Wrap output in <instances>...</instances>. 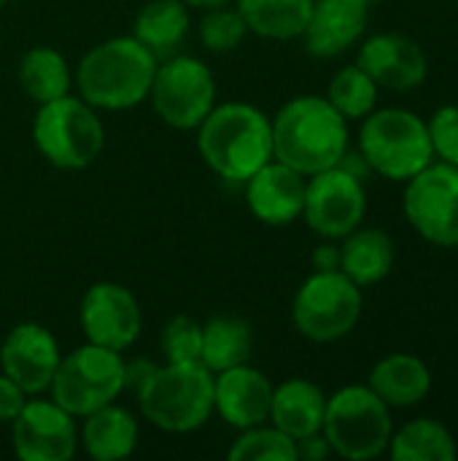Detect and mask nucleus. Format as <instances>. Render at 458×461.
<instances>
[{
    "instance_id": "28",
    "label": "nucleus",
    "mask_w": 458,
    "mask_h": 461,
    "mask_svg": "<svg viewBox=\"0 0 458 461\" xmlns=\"http://www.w3.org/2000/svg\"><path fill=\"white\" fill-rule=\"evenodd\" d=\"M389 456L394 461H456L454 432L437 419H413L391 432Z\"/></svg>"
},
{
    "instance_id": "6",
    "label": "nucleus",
    "mask_w": 458,
    "mask_h": 461,
    "mask_svg": "<svg viewBox=\"0 0 458 461\" xmlns=\"http://www.w3.org/2000/svg\"><path fill=\"white\" fill-rule=\"evenodd\" d=\"M32 143L49 165L59 170H86L103 154L105 127L97 108L78 95H65L38 105Z\"/></svg>"
},
{
    "instance_id": "25",
    "label": "nucleus",
    "mask_w": 458,
    "mask_h": 461,
    "mask_svg": "<svg viewBox=\"0 0 458 461\" xmlns=\"http://www.w3.org/2000/svg\"><path fill=\"white\" fill-rule=\"evenodd\" d=\"M248 32L267 41L302 38L313 0H235Z\"/></svg>"
},
{
    "instance_id": "26",
    "label": "nucleus",
    "mask_w": 458,
    "mask_h": 461,
    "mask_svg": "<svg viewBox=\"0 0 458 461\" xmlns=\"http://www.w3.org/2000/svg\"><path fill=\"white\" fill-rule=\"evenodd\" d=\"M19 86L22 92L40 103L57 100L70 95L73 89V68L65 59L62 51H57L54 46H32L24 51V57L19 59Z\"/></svg>"
},
{
    "instance_id": "40",
    "label": "nucleus",
    "mask_w": 458,
    "mask_h": 461,
    "mask_svg": "<svg viewBox=\"0 0 458 461\" xmlns=\"http://www.w3.org/2000/svg\"><path fill=\"white\" fill-rule=\"evenodd\" d=\"M456 5H458V0H456Z\"/></svg>"
},
{
    "instance_id": "4",
    "label": "nucleus",
    "mask_w": 458,
    "mask_h": 461,
    "mask_svg": "<svg viewBox=\"0 0 458 461\" xmlns=\"http://www.w3.org/2000/svg\"><path fill=\"white\" fill-rule=\"evenodd\" d=\"M135 397L148 424L170 435H189L213 419V373L202 362L154 365Z\"/></svg>"
},
{
    "instance_id": "24",
    "label": "nucleus",
    "mask_w": 458,
    "mask_h": 461,
    "mask_svg": "<svg viewBox=\"0 0 458 461\" xmlns=\"http://www.w3.org/2000/svg\"><path fill=\"white\" fill-rule=\"evenodd\" d=\"M192 30V8L184 0H148L132 22V38L157 59L178 54Z\"/></svg>"
},
{
    "instance_id": "19",
    "label": "nucleus",
    "mask_w": 458,
    "mask_h": 461,
    "mask_svg": "<svg viewBox=\"0 0 458 461\" xmlns=\"http://www.w3.org/2000/svg\"><path fill=\"white\" fill-rule=\"evenodd\" d=\"M370 5L364 0H313L302 41L310 57L332 59L348 51L367 30Z\"/></svg>"
},
{
    "instance_id": "23",
    "label": "nucleus",
    "mask_w": 458,
    "mask_h": 461,
    "mask_svg": "<svg viewBox=\"0 0 458 461\" xmlns=\"http://www.w3.org/2000/svg\"><path fill=\"white\" fill-rule=\"evenodd\" d=\"M397 262V246L386 230L378 227H356L346 238H340V270L359 286L381 284Z\"/></svg>"
},
{
    "instance_id": "15",
    "label": "nucleus",
    "mask_w": 458,
    "mask_h": 461,
    "mask_svg": "<svg viewBox=\"0 0 458 461\" xmlns=\"http://www.w3.org/2000/svg\"><path fill=\"white\" fill-rule=\"evenodd\" d=\"M62 362L59 340L38 321H22L0 343V373L13 378L30 397L46 394Z\"/></svg>"
},
{
    "instance_id": "16",
    "label": "nucleus",
    "mask_w": 458,
    "mask_h": 461,
    "mask_svg": "<svg viewBox=\"0 0 458 461\" xmlns=\"http://www.w3.org/2000/svg\"><path fill=\"white\" fill-rule=\"evenodd\" d=\"M273 384L254 365L243 362L213 373V416L232 429H248L270 421Z\"/></svg>"
},
{
    "instance_id": "9",
    "label": "nucleus",
    "mask_w": 458,
    "mask_h": 461,
    "mask_svg": "<svg viewBox=\"0 0 458 461\" xmlns=\"http://www.w3.org/2000/svg\"><path fill=\"white\" fill-rule=\"evenodd\" d=\"M362 308V289L343 270H313L292 300V321L310 343H337L354 332Z\"/></svg>"
},
{
    "instance_id": "37",
    "label": "nucleus",
    "mask_w": 458,
    "mask_h": 461,
    "mask_svg": "<svg viewBox=\"0 0 458 461\" xmlns=\"http://www.w3.org/2000/svg\"><path fill=\"white\" fill-rule=\"evenodd\" d=\"M189 8H197V11H208V8H219V5H229L232 0H184Z\"/></svg>"
},
{
    "instance_id": "14",
    "label": "nucleus",
    "mask_w": 458,
    "mask_h": 461,
    "mask_svg": "<svg viewBox=\"0 0 458 461\" xmlns=\"http://www.w3.org/2000/svg\"><path fill=\"white\" fill-rule=\"evenodd\" d=\"M11 446L22 461H70L78 451V424L51 397H27L8 424Z\"/></svg>"
},
{
    "instance_id": "3",
    "label": "nucleus",
    "mask_w": 458,
    "mask_h": 461,
    "mask_svg": "<svg viewBox=\"0 0 458 461\" xmlns=\"http://www.w3.org/2000/svg\"><path fill=\"white\" fill-rule=\"evenodd\" d=\"M157 57L132 35L92 46L73 70L78 97L97 111H130L148 100Z\"/></svg>"
},
{
    "instance_id": "17",
    "label": "nucleus",
    "mask_w": 458,
    "mask_h": 461,
    "mask_svg": "<svg viewBox=\"0 0 458 461\" xmlns=\"http://www.w3.org/2000/svg\"><path fill=\"white\" fill-rule=\"evenodd\" d=\"M356 65L375 78L381 89L408 92L424 84L429 73V59L424 49L400 32H375L370 35L356 54Z\"/></svg>"
},
{
    "instance_id": "36",
    "label": "nucleus",
    "mask_w": 458,
    "mask_h": 461,
    "mask_svg": "<svg viewBox=\"0 0 458 461\" xmlns=\"http://www.w3.org/2000/svg\"><path fill=\"white\" fill-rule=\"evenodd\" d=\"M310 265L313 270H340V246L335 240H324L310 254Z\"/></svg>"
},
{
    "instance_id": "12",
    "label": "nucleus",
    "mask_w": 458,
    "mask_h": 461,
    "mask_svg": "<svg viewBox=\"0 0 458 461\" xmlns=\"http://www.w3.org/2000/svg\"><path fill=\"white\" fill-rule=\"evenodd\" d=\"M367 189L359 176L343 165L308 176L305 181V224L324 240H340L364 224Z\"/></svg>"
},
{
    "instance_id": "22",
    "label": "nucleus",
    "mask_w": 458,
    "mask_h": 461,
    "mask_svg": "<svg viewBox=\"0 0 458 461\" xmlns=\"http://www.w3.org/2000/svg\"><path fill=\"white\" fill-rule=\"evenodd\" d=\"M367 386L389 408H416L432 392V370L416 354H389L370 370Z\"/></svg>"
},
{
    "instance_id": "35",
    "label": "nucleus",
    "mask_w": 458,
    "mask_h": 461,
    "mask_svg": "<svg viewBox=\"0 0 458 461\" xmlns=\"http://www.w3.org/2000/svg\"><path fill=\"white\" fill-rule=\"evenodd\" d=\"M329 456H335V454H332V446L327 443L324 432H316V435H308V438L297 440V459L324 461Z\"/></svg>"
},
{
    "instance_id": "7",
    "label": "nucleus",
    "mask_w": 458,
    "mask_h": 461,
    "mask_svg": "<svg viewBox=\"0 0 458 461\" xmlns=\"http://www.w3.org/2000/svg\"><path fill=\"white\" fill-rule=\"evenodd\" d=\"M321 432L340 459H378L389 451L394 432L391 408L367 384L343 386L327 397Z\"/></svg>"
},
{
    "instance_id": "10",
    "label": "nucleus",
    "mask_w": 458,
    "mask_h": 461,
    "mask_svg": "<svg viewBox=\"0 0 458 461\" xmlns=\"http://www.w3.org/2000/svg\"><path fill=\"white\" fill-rule=\"evenodd\" d=\"M219 84L208 62L192 54H170L157 62L148 100L154 113L173 130H197L213 111Z\"/></svg>"
},
{
    "instance_id": "31",
    "label": "nucleus",
    "mask_w": 458,
    "mask_h": 461,
    "mask_svg": "<svg viewBox=\"0 0 458 461\" xmlns=\"http://www.w3.org/2000/svg\"><path fill=\"white\" fill-rule=\"evenodd\" d=\"M197 32H200V43L211 54H229V51H235L246 41L248 27H246L240 11L229 3V5H219V8L202 11Z\"/></svg>"
},
{
    "instance_id": "27",
    "label": "nucleus",
    "mask_w": 458,
    "mask_h": 461,
    "mask_svg": "<svg viewBox=\"0 0 458 461\" xmlns=\"http://www.w3.org/2000/svg\"><path fill=\"white\" fill-rule=\"evenodd\" d=\"M254 351V330L240 316H211L202 321V348L200 362L211 373L229 370L251 359Z\"/></svg>"
},
{
    "instance_id": "33",
    "label": "nucleus",
    "mask_w": 458,
    "mask_h": 461,
    "mask_svg": "<svg viewBox=\"0 0 458 461\" xmlns=\"http://www.w3.org/2000/svg\"><path fill=\"white\" fill-rule=\"evenodd\" d=\"M427 130H429V140H432L435 159L458 165V105L456 103L440 105V108L427 119Z\"/></svg>"
},
{
    "instance_id": "8",
    "label": "nucleus",
    "mask_w": 458,
    "mask_h": 461,
    "mask_svg": "<svg viewBox=\"0 0 458 461\" xmlns=\"http://www.w3.org/2000/svg\"><path fill=\"white\" fill-rule=\"evenodd\" d=\"M121 392H127L124 354L94 343H84L67 357L62 354V362L49 386V397L76 419L116 402Z\"/></svg>"
},
{
    "instance_id": "1",
    "label": "nucleus",
    "mask_w": 458,
    "mask_h": 461,
    "mask_svg": "<svg viewBox=\"0 0 458 461\" xmlns=\"http://www.w3.org/2000/svg\"><path fill=\"white\" fill-rule=\"evenodd\" d=\"M348 149V119L324 95L292 97L273 116V157L305 178L340 165Z\"/></svg>"
},
{
    "instance_id": "18",
    "label": "nucleus",
    "mask_w": 458,
    "mask_h": 461,
    "mask_svg": "<svg viewBox=\"0 0 458 461\" xmlns=\"http://www.w3.org/2000/svg\"><path fill=\"white\" fill-rule=\"evenodd\" d=\"M305 176L294 167L270 159L262 165L246 186V205L251 216L267 227H286L297 219H302L305 205Z\"/></svg>"
},
{
    "instance_id": "29",
    "label": "nucleus",
    "mask_w": 458,
    "mask_h": 461,
    "mask_svg": "<svg viewBox=\"0 0 458 461\" xmlns=\"http://www.w3.org/2000/svg\"><path fill=\"white\" fill-rule=\"evenodd\" d=\"M378 92L381 86L370 73H364L356 62L340 68L329 86H327V100L348 119V122H362L370 111L378 108Z\"/></svg>"
},
{
    "instance_id": "38",
    "label": "nucleus",
    "mask_w": 458,
    "mask_h": 461,
    "mask_svg": "<svg viewBox=\"0 0 458 461\" xmlns=\"http://www.w3.org/2000/svg\"><path fill=\"white\" fill-rule=\"evenodd\" d=\"M5 3H8V0H0V8H5Z\"/></svg>"
},
{
    "instance_id": "13",
    "label": "nucleus",
    "mask_w": 458,
    "mask_h": 461,
    "mask_svg": "<svg viewBox=\"0 0 458 461\" xmlns=\"http://www.w3.org/2000/svg\"><path fill=\"white\" fill-rule=\"evenodd\" d=\"M78 324L86 343L127 351L140 338L143 313L138 297L116 281L92 284L78 305Z\"/></svg>"
},
{
    "instance_id": "11",
    "label": "nucleus",
    "mask_w": 458,
    "mask_h": 461,
    "mask_svg": "<svg viewBox=\"0 0 458 461\" xmlns=\"http://www.w3.org/2000/svg\"><path fill=\"white\" fill-rule=\"evenodd\" d=\"M402 211L427 243L458 249V165L437 159L408 178Z\"/></svg>"
},
{
    "instance_id": "5",
    "label": "nucleus",
    "mask_w": 458,
    "mask_h": 461,
    "mask_svg": "<svg viewBox=\"0 0 458 461\" xmlns=\"http://www.w3.org/2000/svg\"><path fill=\"white\" fill-rule=\"evenodd\" d=\"M370 173L389 181H408L435 162L427 119L410 108H375L362 119L359 149Z\"/></svg>"
},
{
    "instance_id": "2",
    "label": "nucleus",
    "mask_w": 458,
    "mask_h": 461,
    "mask_svg": "<svg viewBox=\"0 0 458 461\" xmlns=\"http://www.w3.org/2000/svg\"><path fill=\"white\" fill-rule=\"evenodd\" d=\"M197 151L224 181L243 184L273 157V119L251 103H216L197 127Z\"/></svg>"
},
{
    "instance_id": "30",
    "label": "nucleus",
    "mask_w": 458,
    "mask_h": 461,
    "mask_svg": "<svg viewBox=\"0 0 458 461\" xmlns=\"http://www.w3.org/2000/svg\"><path fill=\"white\" fill-rule=\"evenodd\" d=\"M227 456L229 461H297V440L267 421L240 429Z\"/></svg>"
},
{
    "instance_id": "34",
    "label": "nucleus",
    "mask_w": 458,
    "mask_h": 461,
    "mask_svg": "<svg viewBox=\"0 0 458 461\" xmlns=\"http://www.w3.org/2000/svg\"><path fill=\"white\" fill-rule=\"evenodd\" d=\"M27 397L30 394L13 378L0 373V424H11L19 416V411L24 408Z\"/></svg>"
},
{
    "instance_id": "32",
    "label": "nucleus",
    "mask_w": 458,
    "mask_h": 461,
    "mask_svg": "<svg viewBox=\"0 0 458 461\" xmlns=\"http://www.w3.org/2000/svg\"><path fill=\"white\" fill-rule=\"evenodd\" d=\"M159 346L165 354V362H200L202 348V324L192 316H173L165 321Z\"/></svg>"
},
{
    "instance_id": "21",
    "label": "nucleus",
    "mask_w": 458,
    "mask_h": 461,
    "mask_svg": "<svg viewBox=\"0 0 458 461\" xmlns=\"http://www.w3.org/2000/svg\"><path fill=\"white\" fill-rule=\"evenodd\" d=\"M327 413V394L319 384L308 378H289L273 386L270 424L286 432L292 440L321 432Z\"/></svg>"
},
{
    "instance_id": "39",
    "label": "nucleus",
    "mask_w": 458,
    "mask_h": 461,
    "mask_svg": "<svg viewBox=\"0 0 458 461\" xmlns=\"http://www.w3.org/2000/svg\"><path fill=\"white\" fill-rule=\"evenodd\" d=\"M364 3H367V5H370V3H375V0H364Z\"/></svg>"
},
{
    "instance_id": "20",
    "label": "nucleus",
    "mask_w": 458,
    "mask_h": 461,
    "mask_svg": "<svg viewBox=\"0 0 458 461\" xmlns=\"http://www.w3.org/2000/svg\"><path fill=\"white\" fill-rule=\"evenodd\" d=\"M138 419L116 402L92 411L78 427V448L94 461L127 459L138 448Z\"/></svg>"
}]
</instances>
